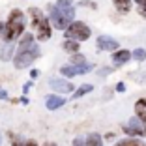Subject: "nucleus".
Wrapping results in <instances>:
<instances>
[{"mask_svg": "<svg viewBox=\"0 0 146 146\" xmlns=\"http://www.w3.org/2000/svg\"><path fill=\"white\" fill-rule=\"evenodd\" d=\"M129 58H131V51H125V49H122V51L112 54V62L116 66H124L125 62H129Z\"/></svg>", "mask_w": 146, "mask_h": 146, "instance_id": "obj_9", "label": "nucleus"}, {"mask_svg": "<svg viewBox=\"0 0 146 146\" xmlns=\"http://www.w3.org/2000/svg\"><path fill=\"white\" fill-rule=\"evenodd\" d=\"M112 71V68H105V69H99V75H101V77H103V75H109V73H111Z\"/></svg>", "mask_w": 146, "mask_h": 146, "instance_id": "obj_26", "label": "nucleus"}, {"mask_svg": "<svg viewBox=\"0 0 146 146\" xmlns=\"http://www.w3.org/2000/svg\"><path fill=\"white\" fill-rule=\"evenodd\" d=\"M30 15H32V19H34V23H32L34 26H39V25H43V23H47V19H45L43 11H41V9H38V8H32L30 9Z\"/></svg>", "mask_w": 146, "mask_h": 146, "instance_id": "obj_11", "label": "nucleus"}, {"mask_svg": "<svg viewBox=\"0 0 146 146\" xmlns=\"http://www.w3.org/2000/svg\"><path fill=\"white\" fill-rule=\"evenodd\" d=\"M0 99H8V94L6 92H0Z\"/></svg>", "mask_w": 146, "mask_h": 146, "instance_id": "obj_29", "label": "nucleus"}, {"mask_svg": "<svg viewBox=\"0 0 146 146\" xmlns=\"http://www.w3.org/2000/svg\"><path fill=\"white\" fill-rule=\"evenodd\" d=\"M81 6H84V8H96V2H88V0H82Z\"/></svg>", "mask_w": 146, "mask_h": 146, "instance_id": "obj_24", "label": "nucleus"}, {"mask_svg": "<svg viewBox=\"0 0 146 146\" xmlns=\"http://www.w3.org/2000/svg\"><path fill=\"white\" fill-rule=\"evenodd\" d=\"M49 84H51V88L54 92H58V94H68V92L73 90V84L68 82V81H64V79H51Z\"/></svg>", "mask_w": 146, "mask_h": 146, "instance_id": "obj_6", "label": "nucleus"}, {"mask_svg": "<svg viewBox=\"0 0 146 146\" xmlns=\"http://www.w3.org/2000/svg\"><path fill=\"white\" fill-rule=\"evenodd\" d=\"M73 146H86V141L84 139H75V141H73Z\"/></svg>", "mask_w": 146, "mask_h": 146, "instance_id": "obj_23", "label": "nucleus"}, {"mask_svg": "<svg viewBox=\"0 0 146 146\" xmlns=\"http://www.w3.org/2000/svg\"><path fill=\"white\" fill-rule=\"evenodd\" d=\"M135 112L142 122H146V99H139L135 103Z\"/></svg>", "mask_w": 146, "mask_h": 146, "instance_id": "obj_13", "label": "nucleus"}, {"mask_svg": "<svg viewBox=\"0 0 146 146\" xmlns=\"http://www.w3.org/2000/svg\"><path fill=\"white\" fill-rule=\"evenodd\" d=\"M141 146H142V144H141Z\"/></svg>", "mask_w": 146, "mask_h": 146, "instance_id": "obj_34", "label": "nucleus"}, {"mask_svg": "<svg viewBox=\"0 0 146 146\" xmlns=\"http://www.w3.org/2000/svg\"><path fill=\"white\" fill-rule=\"evenodd\" d=\"M71 64L73 66H84L86 64V58L77 51V52H73V54H71Z\"/></svg>", "mask_w": 146, "mask_h": 146, "instance_id": "obj_18", "label": "nucleus"}, {"mask_svg": "<svg viewBox=\"0 0 146 146\" xmlns=\"http://www.w3.org/2000/svg\"><path fill=\"white\" fill-rule=\"evenodd\" d=\"M38 28V38L41 39V41H45V39L51 38V28H49V23H43V25L36 26Z\"/></svg>", "mask_w": 146, "mask_h": 146, "instance_id": "obj_12", "label": "nucleus"}, {"mask_svg": "<svg viewBox=\"0 0 146 146\" xmlns=\"http://www.w3.org/2000/svg\"><path fill=\"white\" fill-rule=\"evenodd\" d=\"M66 38L75 39V41H84V39L90 38V28L84 23H71L66 28Z\"/></svg>", "mask_w": 146, "mask_h": 146, "instance_id": "obj_4", "label": "nucleus"}, {"mask_svg": "<svg viewBox=\"0 0 146 146\" xmlns=\"http://www.w3.org/2000/svg\"><path fill=\"white\" fill-rule=\"evenodd\" d=\"M62 47H64V51H68V52H77L79 51V41H75V39H66Z\"/></svg>", "mask_w": 146, "mask_h": 146, "instance_id": "obj_15", "label": "nucleus"}, {"mask_svg": "<svg viewBox=\"0 0 146 146\" xmlns=\"http://www.w3.org/2000/svg\"><path fill=\"white\" fill-rule=\"evenodd\" d=\"M56 6H73V2L71 0H58V4Z\"/></svg>", "mask_w": 146, "mask_h": 146, "instance_id": "obj_25", "label": "nucleus"}, {"mask_svg": "<svg viewBox=\"0 0 146 146\" xmlns=\"http://www.w3.org/2000/svg\"><path fill=\"white\" fill-rule=\"evenodd\" d=\"M135 2H139V4H146V0H135Z\"/></svg>", "mask_w": 146, "mask_h": 146, "instance_id": "obj_32", "label": "nucleus"}, {"mask_svg": "<svg viewBox=\"0 0 146 146\" xmlns=\"http://www.w3.org/2000/svg\"><path fill=\"white\" fill-rule=\"evenodd\" d=\"M13 51H15V43L13 41H6L4 45H2V49H0V58L2 60H11L13 58Z\"/></svg>", "mask_w": 146, "mask_h": 146, "instance_id": "obj_8", "label": "nucleus"}, {"mask_svg": "<svg viewBox=\"0 0 146 146\" xmlns=\"http://www.w3.org/2000/svg\"><path fill=\"white\" fill-rule=\"evenodd\" d=\"M60 71H62V75L64 77H75V75H81L79 73V69H77V66H64V68H60Z\"/></svg>", "mask_w": 146, "mask_h": 146, "instance_id": "obj_14", "label": "nucleus"}, {"mask_svg": "<svg viewBox=\"0 0 146 146\" xmlns=\"http://www.w3.org/2000/svg\"><path fill=\"white\" fill-rule=\"evenodd\" d=\"M9 137H11V141H13V146H23V142H21V139L19 137H15V135H9Z\"/></svg>", "mask_w": 146, "mask_h": 146, "instance_id": "obj_22", "label": "nucleus"}, {"mask_svg": "<svg viewBox=\"0 0 146 146\" xmlns=\"http://www.w3.org/2000/svg\"><path fill=\"white\" fill-rule=\"evenodd\" d=\"M86 146H101V137H99L98 133L88 135V139H86Z\"/></svg>", "mask_w": 146, "mask_h": 146, "instance_id": "obj_19", "label": "nucleus"}, {"mask_svg": "<svg viewBox=\"0 0 146 146\" xmlns=\"http://www.w3.org/2000/svg\"><path fill=\"white\" fill-rule=\"evenodd\" d=\"M131 56H133L135 60L142 62V60H144V58H146V51H144V49H135V51L131 52Z\"/></svg>", "mask_w": 146, "mask_h": 146, "instance_id": "obj_21", "label": "nucleus"}, {"mask_svg": "<svg viewBox=\"0 0 146 146\" xmlns=\"http://www.w3.org/2000/svg\"><path fill=\"white\" fill-rule=\"evenodd\" d=\"M114 146H141V142L137 139H124V141H118Z\"/></svg>", "mask_w": 146, "mask_h": 146, "instance_id": "obj_20", "label": "nucleus"}, {"mask_svg": "<svg viewBox=\"0 0 146 146\" xmlns=\"http://www.w3.org/2000/svg\"><path fill=\"white\" fill-rule=\"evenodd\" d=\"M98 47L103 49V51H116L118 49V41L109 36H99L98 38Z\"/></svg>", "mask_w": 146, "mask_h": 146, "instance_id": "obj_7", "label": "nucleus"}, {"mask_svg": "<svg viewBox=\"0 0 146 146\" xmlns=\"http://www.w3.org/2000/svg\"><path fill=\"white\" fill-rule=\"evenodd\" d=\"M114 6L120 9L122 13H125V11H129V8H131V0H114Z\"/></svg>", "mask_w": 146, "mask_h": 146, "instance_id": "obj_17", "label": "nucleus"}, {"mask_svg": "<svg viewBox=\"0 0 146 146\" xmlns=\"http://www.w3.org/2000/svg\"><path fill=\"white\" fill-rule=\"evenodd\" d=\"M25 146H38V144H36V142L34 141H28V142H26V144Z\"/></svg>", "mask_w": 146, "mask_h": 146, "instance_id": "obj_30", "label": "nucleus"}, {"mask_svg": "<svg viewBox=\"0 0 146 146\" xmlns=\"http://www.w3.org/2000/svg\"><path fill=\"white\" fill-rule=\"evenodd\" d=\"M73 15H75L73 6H56V8H51V21L56 30H66L73 23Z\"/></svg>", "mask_w": 146, "mask_h": 146, "instance_id": "obj_2", "label": "nucleus"}, {"mask_svg": "<svg viewBox=\"0 0 146 146\" xmlns=\"http://www.w3.org/2000/svg\"><path fill=\"white\" fill-rule=\"evenodd\" d=\"M124 131L125 133H129V135H146V129H144V125H142V120L139 118V116H135V118H131L129 120V124L124 127Z\"/></svg>", "mask_w": 146, "mask_h": 146, "instance_id": "obj_5", "label": "nucleus"}, {"mask_svg": "<svg viewBox=\"0 0 146 146\" xmlns=\"http://www.w3.org/2000/svg\"><path fill=\"white\" fill-rule=\"evenodd\" d=\"M64 103H66V99L58 98V96H49V98H47V109H49V111H54V109L62 107Z\"/></svg>", "mask_w": 146, "mask_h": 146, "instance_id": "obj_10", "label": "nucleus"}, {"mask_svg": "<svg viewBox=\"0 0 146 146\" xmlns=\"http://www.w3.org/2000/svg\"><path fill=\"white\" fill-rule=\"evenodd\" d=\"M2 30H4V25H2V23H0V34H2Z\"/></svg>", "mask_w": 146, "mask_h": 146, "instance_id": "obj_33", "label": "nucleus"}, {"mask_svg": "<svg viewBox=\"0 0 146 146\" xmlns=\"http://www.w3.org/2000/svg\"><path fill=\"white\" fill-rule=\"evenodd\" d=\"M92 88H94L92 84H82V86H79L77 90L73 92V98H82L84 94H88V92H92Z\"/></svg>", "mask_w": 146, "mask_h": 146, "instance_id": "obj_16", "label": "nucleus"}, {"mask_svg": "<svg viewBox=\"0 0 146 146\" xmlns=\"http://www.w3.org/2000/svg\"><path fill=\"white\" fill-rule=\"evenodd\" d=\"M125 90V84L124 82H118V84H116V92H124Z\"/></svg>", "mask_w": 146, "mask_h": 146, "instance_id": "obj_27", "label": "nucleus"}, {"mask_svg": "<svg viewBox=\"0 0 146 146\" xmlns=\"http://www.w3.org/2000/svg\"><path fill=\"white\" fill-rule=\"evenodd\" d=\"M38 56H39V47L34 43V36L26 34L25 38L21 39V43H19V52L15 54V58H13V64L19 69L28 68Z\"/></svg>", "mask_w": 146, "mask_h": 146, "instance_id": "obj_1", "label": "nucleus"}, {"mask_svg": "<svg viewBox=\"0 0 146 146\" xmlns=\"http://www.w3.org/2000/svg\"><path fill=\"white\" fill-rule=\"evenodd\" d=\"M43 146H56L54 142H47V144H43Z\"/></svg>", "mask_w": 146, "mask_h": 146, "instance_id": "obj_31", "label": "nucleus"}, {"mask_svg": "<svg viewBox=\"0 0 146 146\" xmlns=\"http://www.w3.org/2000/svg\"><path fill=\"white\" fill-rule=\"evenodd\" d=\"M23 30H25V15H23V11H19V9H13V11L9 13L8 25H6V28H4L6 41H13L15 38H19V36L23 34Z\"/></svg>", "mask_w": 146, "mask_h": 146, "instance_id": "obj_3", "label": "nucleus"}, {"mask_svg": "<svg viewBox=\"0 0 146 146\" xmlns=\"http://www.w3.org/2000/svg\"><path fill=\"white\" fill-rule=\"evenodd\" d=\"M139 11H141V15L146 19V4H141V8H139Z\"/></svg>", "mask_w": 146, "mask_h": 146, "instance_id": "obj_28", "label": "nucleus"}]
</instances>
